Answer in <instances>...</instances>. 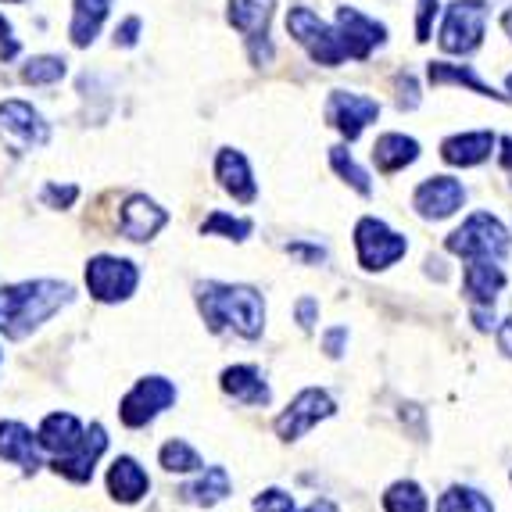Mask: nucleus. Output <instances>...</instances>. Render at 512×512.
Segmentation results:
<instances>
[{"mask_svg":"<svg viewBox=\"0 0 512 512\" xmlns=\"http://www.w3.org/2000/svg\"><path fill=\"white\" fill-rule=\"evenodd\" d=\"M72 301V287L61 280H26L0 287V333L8 341H22L40 330L54 312Z\"/></svg>","mask_w":512,"mask_h":512,"instance_id":"f257e3e1","label":"nucleus"},{"mask_svg":"<svg viewBox=\"0 0 512 512\" xmlns=\"http://www.w3.org/2000/svg\"><path fill=\"white\" fill-rule=\"evenodd\" d=\"M197 308L205 316L208 330H233L240 337L255 341L265 326V301L255 287L244 283H197Z\"/></svg>","mask_w":512,"mask_h":512,"instance_id":"f03ea898","label":"nucleus"},{"mask_svg":"<svg viewBox=\"0 0 512 512\" xmlns=\"http://www.w3.org/2000/svg\"><path fill=\"white\" fill-rule=\"evenodd\" d=\"M444 248L459 258H470V262L473 258H495V262H502L509 255V230L491 212H473L452 237L444 240Z\"/></svg>","mask_w":512,"mask_h":512,"instance_id":"7ed1b4c3","label":"nucleus"},{"mask_svg":"<svg viewBox=\"0 0 512 512\" xmlns=\"http://www.w3.org/2000/svg\"><path fill=\"white\" fill-rule=\"evenodd\" d=\"M287 33L298 40V47H305V54L316 61V65L337 69V65L348 61L341 36H337V26L323 22L312 8H291L287 11Z\"/></svg>","mask_w":512,"mask_h":512,"instance_id":"20e7f679","label":"nucleus"},{"mask_svg":"<svg viewBox=\"0 0 512 512\" xmlns=\"http://www.w3.org/2000/svg\"><path fill=\"white\" fill-rule=\"evenodd\" d=\"M140 283V269L129 258L119 255H94L86 262V291L94 294L101 305H119V301L133 298Z\"/></svg>","mask_w":512,"mask_h":512,"instance_id":"39448f33","label":"nucleus"},{"mask_svg":"<svg viewBox=\"0 0 512 512\" xmlns=\"http://www.w3.org/2000/svg\"><path fill=\"white\" fill-rule=\"evenodd\" d=\"M484 26H487V0H452L444 11L441 26V51L448 54H473L484 43Z\"/></svg>","mask_w":512,"mask_h":512,"instance_id":"423d86ee","label":"nucleus"},{"mask_svg":"<svg viewBox=\"0 0 512 512\" xmlns=\"http://www.w3.org/2000/svg\"><path fill=\"white\" fill-rule=\"evenodd\" d=\"M0 137L15 151H40L51 144V122L29 101L8 97V101H0Z\"/></svg>","mask_w":512,"mask_h":512,"instance_id":"0eeeda50","label":"nucleus"},{"mask_svg":"<svg viewBox=\"0 0 512 512\" xmlns=\"http://www.w3.org/2000/svg\"><path fill=\"white\" fill-rule=\"evenodd\" d=\"M355 251H359L362 269L376 273V269H387V265H394L398 258H405L409 240H405L402 233H394L384 219L366 215V219H359V226H355Z\"/></svg>","mask_w":512,"mask_h":512,"instance_id":"6e6552de","label":"nucleus"},{"mask_svg":"<svg viewBox=\"0 0 512 512\" xmlns=\"http://www.w3.org/2000/svg\"><path fill=\"white\" fill-rule=\"evenodd\" d=\"M380 119V104L366 94H351V90H333L326 97V122H330L344 140H359L366 126Z\"/></svg>","mask_w":512,"mask_h":512,"instance_id":"1a4fd4ad","label":"nucleus"},{"mask_svg":"<svg viewBox=\"0 0 512 512\" xmlns=\"http://www.w3.org/2000/svg\"><path fill=\"white\" fill-rule=\"evenodd\" d=\"M176 402V387L165 380V376H147V380H140L133 391L122 398L119 405V416L126 427H147L158 412H165L169 405Z\"/></svg>","mask_w":512,"mask_h":512,"instance_id":"9d476101","label":"nucleus"},{"mask_svg":"<svg viewBox=\"0 0 512 512\" xmlns=\"http://www.w3.org/2000/svg\"><path fill=\"white\" fill-rule=\"evenodd\" d=\"M337 36L344 43V54L351 61H366L376 47H384L387 43V26L384 22H376V18L362 15L359 8H337Z\"/></svg>","mask_w":512,"mask_h":512,"instance_id":"9b49d317","label":"nucleus"},{"mask_svg":"<svg viewBox=\"0 0 512 512\" xmlns=\"http://www.w3.org/2000/svg\"><path fill=\"white\" fill-rule=\"evenodd\" d=\"M333 412H337V405H333L330 394L308 387V391H301L298 398L287 405V412L276 419V434H280L283 441H298L301 434H308V430L316 427L319 419H330Z\"/></svg>","mask_w":512,"mask_h":512,"instance_id":"f8f14e48","label":"nucleus"},{"mask_svg":"<svg viewBox=\"0 0 512 512\" xmlns=\"http://www.w3.org/2000/svg\"><path fill=\"white\" fill-rule=\"evenodd\" d=\"M462 205H466V187H462L455 176H430V180L419 183L416 194H412V208L430 222L448 219V215H455Z\"/></svg>","mask_w":512,"mask_h":512,"instance_id":"ddd939ff","label":"nucleus"},{"mask_svg":"<svg viewBox=\"0 0 512 512\" xmlns=\"http://www.w3.org/2000/svg\"><path fill=\"white\" fill-rule=\"evenodd\" d=\"M169 222V212H165L154 197L147 194H129L122 201V215H119V230L126 240H137V244H147L154 240V233L162 230Z\"/></svg>","mask_w":512,"mask_h":512,"instance_id":"4468645a","label":"nucleus"},{"mask_svg":"<svg viewBox=\"0 0 512 512\" xmlns=\"http://www.w3.org/2000/svg\"><path fill=\"white\" fill-rule=\"evenodd\" d=\"M104 448H108V434H104L101 423H94V427L86 430L83 444H79L76 452L58 455L51 466H54V473H58V477L72 480V484H86V480L94 477V466H97V459L104 455Z\"/></svg>","mask_w":512,"mask_h":512,"instance_id":"2eb2a0df","label":"nucleus"},{"mask_svg":"<svg viewBox=\"0 0 512 512\" xmlns=\"http://www.w3.org/2000/svg\"><path fill=\"white\" fill-rule=\"evenodd\" d=\"M215 180H219V187L226 190L233 201H240V205H251L258 197L251 165L237 147H222L219 151V158H215Z\"/></svg>","mask_w":512,"mask_h":512,"instance_id":"dca6fc26","label":"nucleus"},{"mask_svg":"<svg viewBox=\"0 0 512 512\" xmlns=\"http://www.w3.org/2000/svg\"><path fill=\"white\" fill-rule=\"evenodd\" d=\"M498 137L491 129H477V133H455L441 144V158L455 169H473V165L487 162L495 151Z\"/></svg>","mask_w":512,"mask_h":512,"instance_id":"f3484780","label":"nucleus"},{"mask_svg":"<svg viewBox=\"0 0 512 512\" xmlns=\"http://www.w3.org/2000/svg\"><path fill=\"white\" fill-rule=\"evenodd\" d=\"M0 459L4 462H15L22 466L26 473H36L43 466L40 462V441L33 437V430L8 419V423H0Z\"/></svg>","mask_w":512,"mask_h":512,"instance_id":"a211bd4d","label":"nucleus"},{"mask_svg":"<svg viewBox=\"0 0 512 512\" xmlns=\"http://www.w3.org/2000/svg\"><path fill=\"white\" fill-rule=\"evenodd\" d=\"M83 437H86L83 423H79L72 412H51V416L40 423L36 441H40V448H47V452H54V455H69L83 444Z\"/></svg>","mask_w":512,"mask_h":512,"instance_id":"6ab92c4d","label":"nucleus"},{"mask_svg":"<svg viewBox=\"0 0 512 512\" xmlns=\"http://www.w3.org/2000/svg\"><path fill=\"white\" fill-rule=\"evenodd\" d=\"M419 162V140L416 137H405V133H384V137H376L373 144V165L384 176H394V172L409 169V165Z\"/></svg>","mask_w":512,"mask_h":512,"instance_id":"aec40b11","label":"nucleus"},{"mask_svg":"<svg viewBox=\"0 0 512 512\" xmlns=\"http://www.w3.org/2000/svg\"><path fill=\"white\" fill-rule=\"evenodd\" d=\"M115 0H72V22H69V40L72 47L86 51L90 43L101 36L104 18H108Z\"/></svg>","mask_w":512,"mask_h":512,"instance_id":"412c9836","label":"nucleus"},{"mask_svg":"<svg viewBox=\"0 0 512 512\" xmlns=\"http://www.w3.org/2000/svg\"><path fill=\"white\" fill-rule=\"evenodd\" d=\"M108 491L119 502L133 505L140 502V498L151 491V480H147V473L140 470V462L137 459H129V455H122V459L111 462V470H108Z\"/></svg>","mask_w":512,"mask_h":512,"instance_id":"4be33fe9","label":"nucleus"},{"mask_svg":"<svg viewBox=\"0 0 512 512\" xmlns=\"http://www.w3.org/2000/svg\"><path fill=\"white\" fill-rule=\"evenodd\" d=\"M502 287H505V273L495 258H473L466 265V294H470L473 305H491Z\"/></svg>","mask_w":512,"mask_h":512,"instance_id":"5701e85b","label":"nucleus"},{"mask_svg":"<svg viewBox=\"0 0 512 512\" xmlns=\"http://www.w3.org/2000/svg\"><path fill=\"white\" fill-rule=\"evenodd\" d=\"M273 8H276V0H230V4H226V22H230L240 36L269 33Z\"/></svg>","mask_w":512,"mask_h":512,"instance_id":"b1692460","label":"nucleus"},{"mask_svg":"<svg viewBox=\"0 0 512 512\" xmlns=\"http://www.w3.org/2000/svg\"><path fill=\"white\" fill-rule=\"evenodd\" d=\"M222 391L237 398V402H248V405H269V387H265L262 373L255 366H230L222 373Z\"/></svg>","mask_w":512,"mask_h":512,"instance_id":"393cba45","label":"nucleus"},{"mask_svg":"<svg viewBox=\"0 0 512 512\" xmlns=\"http://www.w3.org/2000/svg\"><path fill=\"white\" fill-rule=\"evenodd\" d=\"M427 79L434 86H444V83H455V86H466L473 94L480 97H495V101H505V94H498L495 86H487L484 79L473 72V65H452V61H430L427 65Z\"/></svg>","mask_w":512,"mask_h":512,"instance_id":"a878e982","label":"nucleus"},{"mask_svg":"<svg viewBox=\"0 0 512 512\" xmlns=\"http://www.w3.org/2000/svg\"><path fill=\"white\" fill-rule=\"evenodd\" d=\"M183 498H187L190 505H215V502H222V498L230 495V473L222 470V466H208L205 470V477H197L194 484H187L180 491Z\"/></svg>","mask_w":512,"mask_h":512,"instance_id":"bb28decb","label":"nucleus"},{"mask_svg":"<svg viewBox=\"0 0 512 512\" xmlns=\"http://www.w3.org/2000/svg\"><path fill=\"white\" fill-rule=\"evenodd\" d=\"M69 76V61L58 58V54H33L26 58V65L18 69V79L26 86H54Z\"/></svg>","mask_w":512,"mask_h":512,"instance_id":"cd10ccee","label":"nucleus"},{"mask_svg":"<svg viewBox=\"0 0 512 512\" xmlns=\"http://www.w3.org/2000/svg\"><path fill=\"white\" fill-rule=\"evenodd\" d=\"M330 165H333V172L341 176L344 183H348L351 190H359L362 197H369L373 194V183H369V172L362 169L355 158H351V151L348 147H330Z\"/></svg>","mask_w":512,"mask_h":512,"instance_id":"c85d7f7f","label":"nucleus"},{"mask_svg":"<svg viewBox=\"0 0 512 512\" xmlns=\"http://www.w3.org/2000/svg\"><path fill=\"white\" fill-rule=\"evenodd\" d=\"M387 512H427V495L416 480H398V484L387 487L384 495Z\"/></svg>","mask_w":512,"mask_h":512,"instance_id":"c756f323","label":"nucleus"},{"mask_svg":"<svg viewBox=\"0 0 512 512\" xmlns=\"http://www.w3.org/2000/svg\"><path fill=\"white\" fill-rule=\"evenodd\" d=\"M437 512H495V505L487 502L480 491H473V487H448L441 495V502H437Z\"/></svg>","mask_w":512,"mask_h":512,"instance_id":"7c9ffc66","label":"nucleus"},{"mask_svg":"<svg viewBox=\"0 0 512 512\" xmlns=\"http://www.w3.org/2000/svg\"><path fill=\"white\" fill-rule=\"evenodd\" d=\"M251 219H233V215H226V212H212L205 222H201V233L205 237H226V240H248L251 237Z\"/></svg>","mask_w":512,"mask_h":512,"instance_id":"2f4dec72","label":"nucleus"},{"mask_svg":"<svg viewBox=\"0 0 512 512\" xmlns=\"http://www.w3.org/2000/svg\"><path fill=\"white\" fill-rule=\"evenodd\" d=\"M162 466L169 473H194V470H201L205 462H201V455H197L187 441H180V437H176V441H169L162 448Z\"/></svg>","mask_w":512,"mask_h":512,"instance_id":"473e14b6","label":"nucleus"},{"mask_svg":"<svg viewBox=\"0 0 512 512\" xmlns=\"http://www.w3.org/2000/svg\"><path fill=\"white\" fill-rule=\"evenodd\" d=\"M40 197L47 208H72L79 197V187L76 183H65V187H61V183H47V187L40 190Z\"/></svg>","mask_w":512,"mask_h":512,"instance_id":"72a5a7b5","label":"nucleus"},{"mask_svg":"<svg viewBox=\"0 0 512 512\" xmlns=\"http://www.w3.org/2000/svg\"><path fill=\"white\" fill-rule=\"evenodd\" d=\"M394 90H398V108L402 111H412V108H419V86H416V76L412 72H398L394 76Z\"/></svg>","mask_w":512,"mask_h":512,"instance_id":"f704fd0d","label":"nucleus"},{"mask_svg":"<svg viewBox=\"0 0 512 512\" xmlns=\"http://www.w3.org/2000/svg\"><path fill=\"white\" fill-rule=\"evenodd\" d=\"M255 512H294V498L280 487H269L255 498Z\"/></svg>","mask_w":512,"mask_h":512,"instance_id":"c9c22d12","label":"nucleus"},{"mask_svg":"<svg viewBox=\"0 0 512 512\" xmlns=\"http://www.w3.org/2000/svg\"><path fill=\"white\" fill-rule=\"evenodd\" d=\"M140 33H144V22H140V15L122 18L119 26H115V47H122V51H129V47H137V43H140Z\"/></svg>","mask_w":512,"mask_h":512,"instance_id":"e433bc0d","label":"nucleus"},{"mask_svg":"<svg viewBox=\"0 0 512 512\" xmlns=\"http://www.w3.org/2000/svg\"><path fill=\"white\" fill-rule=\"evenodd\" d=\"M437 11H441V0H419V11H416V40L419 43L430 40V29H434Z\"/></svg>","mask_w":512,"mask_h":512,"instance_id":"4c0bfd02","label":"nucleus"},{"mask_svg":"<svg viewBox=\"0 0 512 512\" xmlns=\"http://www.w3.org/2000/svg\"><path fill=\"white\" fill-rule=\"evenodd\" d=\"M11 58H18V40H15L11 22L4 18V11H0V61H11Z\"/></svg>","mask_w":512,"mask_h":512,"instance_id":"58836bf2","label":"nucleus"},{"mask_svg":"<svg viewBox=\"0 0 512 512\" xmlns=\"http://www.w3.org/2000/svg\"><path fill=\"white\" fill-rule=\"evenodd\" d=\"M287 255H294V258H305V262H312V265H319L326 258V251L323 248H308V244H287Z\"/></svg>","mask_w":512,"mask_h":512,"instance_id":"ea45409f","label":"nucleus"},{"mask_svg":"<svg viewBox=\"0 0 512 512\" xmlns=\"http://www.w3.org/2000/svg\"><path fill=\"white\" fill-rule=\"evenodd\" d=\"M344 341H348V330H344V326H337V330L326 333V355H330V359H341V355H344L341 344Z\"/></svg>","mask_w":512,"mask_h":512,"instance_id":"a19ab883","label":"nucleus"},{"mask_svg":"<svg viewBox=\"0 0 512 512\" xmlns=\"http://www.w3.org/2000/svg\"><path fill=\"white\" fill-rule=\"evenodd\" d=\"M316 312H319V305L312 298L298 301V323L305 326V330H312V326H316Z\"/></svg>","mask_w":512,"mask_h":512,"instance_id":"79ce46f5","label":"nucleus"},{"mask_svg":"<svg viewBox=\"0 0 512 512\" xmlns=\"http://www.w3.org/2000/svg\"><path fill=\"white\" fill-rule=\"evenodd\" d=\"M498 344H502V351L512 359V316L505 319L502 326H498Z\"/></svg>","mask_w":512,"mask_h":512,"instance_id":"37998d69","label":"nucleus"},{"mask_svg":"<svg viewBox=\"0 0 512 512\" xmlns=\"http://www.w3.org/2000/svg\"><path fill=\"white\" fill-rule=\"evenodd\" d=\"M498 162H502L505 169L512 172V137H505V140H502V151H498Z\"/></svg>","mask_w":512,"mask_h":512,"instance_id":"c03bdc74","label":"nucleus"},{"mask_svg":"<svg viewBox=\"0 0 512 512\" xmlns=\"http://www.w3.org/2000/svg\"><path fill=\"white\" fill-rule=\"evenodd\" d=\"M305 512H337V505H333L330 498H316V502L308 505Z\"/></svg>","mask_w":512,"mask_h":512,"instance_id":"a18cd8bd","label":"nucleus"},{"mask_svg":"<svg viewBox=\"0 0 512 512\" xmlns=\"http://www.w3.org/2000/svg\"><path fill=\"white\" fill-rule=\"evenodd\" d=\"M502 29H505V33H509V40H512V8L502 15Z\"/></svg>","mask_w":512,"mask_h":512,"instance_id":"49530a36","label":"nucleus"},{"mask_svg":"<svg viewBox=\"0 0 512 512\" xmlns=\"http://www.w3.org/2000/svg\"><path fill=\"white\" fill-rule=\"evenodd\" d=\"M0 4H26V0H0Z\"/></svg>","mask_w":512,"mask_h":512,"instance_id":"de8ad7c7","label":"nucleus"},{"mask_svg":"<svg viewBox=\"0 0 512 512\" xmlns=\"http://www.w3.org/2000/svg\"><path fill=\"white\" fill-rule=\"evenodd\" d=\"M505 86H509V94H512V72H509V79H505Z\"/></svg>","mask_w":512,"mask_h":512,"instance_id":"09e8293b","label":"nucleus"}]
</instances>
